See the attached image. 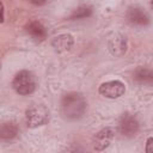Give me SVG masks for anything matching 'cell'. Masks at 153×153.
<instances>
[{
    "label": "cell",
    "mask_w": 153,
    "mask_h": 153,
    "mask_svg": "<svg viewBox=\"0 0 153 153\" xmlns=\"http://www.w3.org/2000/svg\"><path fill=\"white\" fill-rule=\"evenodd\" d=\"M61 109L65 117L69 120H76L80 118L86 110V102L84 97L79 93H67L63 96L61 102Z\"/></svg>",
    "instance_id": "obj_1"
},
{
    "label": "cell",
    "mask_w": 153,
    "mask_h": 153,
    "mask_svg": "<svg viewBox=\"0 0 153 153\" xmlns=\"http://www.w3.org/2000/svg\"><path fill=\"white\" fill-rule=\"evenodd\" d=\"M12 86L17 93L26 96V94L32 93L36 90L37 80H36V76L33 75V73H31L30 71H20L14 76Z\"/></svg>",
    "instance_id": "obj_2"
},
{
    "label": "cell",
    "mask_w": 153,
    "mask_h": 153,
    "mask_svg": "<svg viewBox=\"0 0 153 153\" xmlns=\"http://www.w3.org/2000/svg\"><path fill=\"white\" fill-rule=\"evenodd\" d=\"M48 121V110L43 105H32L26 110V123L30 128L44 124Z\"/></svg>",
    "instance_id": "obj_3"
},
{
    "label": "cell",
    "mask_w": 153,
    "mask_h": 153,
    "mask_svg": "<svg viewBox=\"0 0 153 153\" xmlns=\"http://www.w3.org/2000/svg\"><path fill=\"white\" fill-rule=\"evenodd\" d=\"M126 92V86L122 81L120 80H111V81H106L103 82L99 86V93L103 94L106 98H120L121 96H123Z\"/></svg>",
    "instance_id": "obj_4"
},
{
    "label": "cell",
    "mask_w": 153,
    "mask_h": 153,
    "mask_svg": "<svg viewBox=\"0 0 153 153\" xmlns=\"http://www.w3.org/2000/svg\"><path fill=\"white\" fill-rule=\"evenodd\" d=\"M118 130L123 136L131 137L139 130V122L133 115L124 114L118 121Z\"/></svg>",
    "instance_id": "obj_5"
},
{
    "label": "cell",
    "mask_w": 153,
    "mask_h": 153,
    "mask_svg": "<svg viewBox=\"0 0 153 153\" xmlns=\"http://www.w3.org/2000/svg\"><path fill=\"white\" fill-rule=\"evenodd\" d=\"M114 136H115V130L112 128L108 127V128L102 129L93 137V148L96 151H103V149H105L110 145V142L112 141Z\"/></svg>",
    "instance_id": "obj_6"
},
{
    "label": "cell",
    "mask_w": 153,
    "mask_h": 153,
    "mask_svg": "<svg viewBox=\"0 0 153 153\" xmlns=\"http://www.w3.org/2000/svg\"><path fill=\"white\" fill-rule=\"evenodd\" d=\"M26 32L36 42H42L47 38V29L42 23L37 20H32L26 25Z\"/></svg>",
    "instance_id": "obj_7"
},
{
    "label": "cell",
    "mask_w": 153,
    "mask_h": 153,
    "mask_svg": "<svg viewBox=\"0 0 153 153\" xmlns=\"http://www.w3.org/2000/svg\"><path fill=\"white\" fill-rule=\"evenodd\" d=\"M128 20L135 25H146L149 22L148 14L140 7H130L127 13Z\"/></svg>",
    "instance_id": "obj_8"
},
{
    "label": "cell",
    "mask_w": 153,
    "mask_h": 153,
    "mask_svg": "<svg viewBox=\"0 0 153 153\" xmlns=\"http://www.w3.org/2000/svg\"><path fill=\"white\" fill-rule=\"evenodd\" d=\"M73 43H74L73 37L69 33H63V35H60V36L55 37L51 42V45L57 53H62V51L69 50L72 48Z\"/></svg>",
    "instance_id": "obj_9"
},
{
    "label": "cell",
    "mask_w": 153,
    "mask_h": 153,
    "mask_svg": "<svg viewBox=\"0 0 153 153\" xmlns=\"http://www.w3.org/2000/svg\"><path fill=\"white\" fill-rule=\"evenodd\" d=\"M108 47H109V50L111 51V54H114L116 56H120L126 51V41H124V38L122 36L114 35L109 39Z\"/></svg>",
    "instance_id": "obj_10"
},
{
    "label": "cell",
    "mask_w": 153,
    "mask_h": 153,
    "mask_svg": "<svg viewBox=\"0 0 153 153\" xmlns=\"http://www.w3.org/2000/svg\"><path fill=\"white\" fill-rule=\"evenodd\" d=\"M18 134V127L14 122H5L0 124V140L8 141L16 137Z\"/></svg>",
    "instance_id": "obj_11"
},
{
    "label": "cell",
    "mask_w": 153,
    "mask_h": 153,
    "mask_svg": "<svg viewBox=\"0 0 153 153\" xmlns=\"http://www.w3.org/2000/svg\"><path fill=\"white\" fill-rule=\"evenodd\" d=\"M91 13H92V8L91 7H88V6H81V7L76 8L73 12V14L71 16V18L72 19H81V18H86V17L91 16Z\"/></svg>",
    "instance_id": "obj_12"
},
{
    "label": "cell",
    "mask_w": 153,
    "mask_h": 153,
    "mask_svg": "<svg viewBox=\"0 0 153 153\" xmlns=\"http://www.w3.org/2000/svg\"><path fill=\"white\" fill-rule=\"evenodd\" d=\"M135 79H136L137 81H140V82L151 81V79H152V73H151V71L145 69V68L137 69L136 73H135Z\"/></svg>",
    "instance_id": "obj_13"
},
{
    "label": "cell",
    "mask_w": 153,
    "mask_h": 153,
    "mask_svg": "<svg viewBox=\"0 0 153 153\" xmlns=\"http://www.w3.org/2000/svg\"><path fill=\"white\" fill-rule=\"evenodd\" d=\"M152 142H153V139L149 137V139L147 140V146H146V152H147V153H152V152H153V149H152Z\"/></svg>",
    "instance_id": "obj_14"
},
{
    "label": "cell",
    "mask_w": 153,
    "mask_h": 153,
    "mask_svg": "<svg viewBox=\"0 0 153 153\" xmlns=\"http://www.w3.org/2000/svg\"><path fill=\"white\" fill-rule=\"evenodd\" d=\"M4 22V4L0 1V23Z\"/></svg>",
    "instance_id": "obj_15"
},
{
    "label": "cell",
    "mask_w": 153,
    "mask_h": 153,
    "mask_svg": "<svg viewBox=\"0 0 153 153\" xmlns=\"http://www.w3.org/2000/svg\"><path fill=\"white\" fill-rule=\"evenodd\" d=\"M48 0H30V2H32V4H35V5H43V4H45Z\"/></svg>",
    "instance_id": "obj_16"
}]
</instances>
